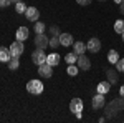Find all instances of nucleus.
Returning <instances> with one entry per match:
<instances>
[{
	"label": "nucleus",
	"mask_w": 124,
	"mask_h": 123,
	"mask_svg": "<svg viewBox=\"0 0 124 123\" xmlns=\"http://www.w3.org/2000/svg\"><path fill=\"white\" fill-rule=\"evenodd\" d=\"M116 70L121 72V73H124V58H119V60H117V63H116Z\"/></svg>",
	"instance_id": "28"
},
{
	"label": "nucleus",
	"mask_w": 124,
	"mask_h": 123,
	"mask_svg": "<svg viewBox=\"0 0 124 123\" xmlns=\"http://www.w3.org/2000/svg\"><path fill=\"white\" fill-rule=\"evenodd\" d=\"M116 3H123V0H114Z\"/></svg>",
	"instance_id": "34"
},
{
	"label": "nucleus",
	"mask_w": 124,
	"mask_h": 123,
	"mask_svg": "<svg viewBox=\"0 0 124 123\" xmlns=\"http://www.w3.org/2000/svg\"><path fill=\"white\" fill-rule=\"evenodd\" d=\"M119 72L117 70H113V68H108L106 70V78H108V82L111 83V85H116L117 83V80H119V75H117Z\"/></svg>",
	"instance_id": "14"
},
{
	"label": "nucleus",
	"mask_w": 124,
	"mask_h": 123,
	"mask_svg": "<svg viewBox=\"0 0 124 123\" xmlns=\"http://www.w3.org/2000/svg\"><path fill=\"white\" fill-rule=\"evenodd\" d=\"M78 72H79V68H78V65H75V63L68 65V68H66V73H68L70 76H76V75H78Z\"/></svg>",
	"instance_id": "22"
},
{
	"label": "nucleus",
	"mask_w": 124,
	"mask_h": 123,
	"mask_svg": "<svg viewBox=\"0 0 124 123\" xmlns=\"http://www.w3.org/2000/svg\"><path fill=\"white\" fill-rule=\"evenodd\" d=\"M123 110H124V96L119 95L117 98L111 100V103H108L104 106V118H113Z\"/></svg>",
	"instance_id": "1"
},
{
	"label": "nucleus",
	"mask_w": 124,
	"mask_h": 123,
	"mask_svg": "<svg viewBox=\"0 0 124 123\" xmlns=\"http://www.w3.org/2000/svg\"><path fill=\"white\" fill-rule=\"evenodd\" d=\"M31 62H33L35 65H41V63H45V62H46V53H45V50H41V48H35L33 53H31Z\"/></svg>",
	"instance_id": "6"
},
{
	"label": "nucleus",
	"mask_w": 124,
	"mask_h": 123,
	"mask_svg": "<svg viewBox=\"0 0 124 123\" xmlns=\"http://www.w3.org/2000/svg\"><path fill=\"white\" fill-rule=\"evenodd\" d=\"M10 3H12L10 0H0V9H7Z\"/></svg>",
	"instance_id": "29"
},
{
	"label": "nucleus",
	"mask_w": 124,
	"mask_h": 123,
	"mask_svg": "<svg viewBox=\"0 0 124 123\" xmlns=\"http://www.w3.org/2000/svg\"><path fill=\"white\" fill-rule=\"evenodd\" d=\"M73 52H75L76 55H83L86 52V45L83 42H75V43H73Z\"/></svg>",
	"instance_id": "18"
},
{
	"label": "nucleus",
	"mask_w": 124,
	"mask_h": 123,
	"mask_svg": "<svg viewBox=\"0 0 124 123\" xmlns=\"http://www.w3.org/2000/svg\"><path fill=\"white\" fill-rule=\"evenodd\" d=\"M8 48H10L12 57H20V55L25 52V45H23V42H18V40H15Z\"/></svg>",
	"instance_id": "7"
},
{
	"label": "nucleus",
	"mask_w": 124,
	"mask_h": 123,
	"mask_svg": "<svg viewBox=\"0 0 124 123\" xmlns=\"http://www.w3.org/2000/svg\"><path fill=\"white\" fill-rule=\"evenodd\" d=\"M65 60H66V63H68V65H71V63H76L78 55L75 53V52H71V53H68L66 57H65Z\"/></svg>",
	"instance_id": "25"
},
{
	"label": "nucleus",
	"mask_w": 124,
	"mask_h": 123,
	"mask_svg": "<svg viewBox=\"0 0 124 123\" xmlns=\"http://www.w3.org/2000/svg\"><path fill=\"white\" fill-rule=\"evenodd\" d=\"M86 50H88V52H91V53H98V52L101 50V40H99V38H96V37L89 38V42L86 43Z\"/></svg>",
	"instance_id": "9"
},
{
	"label": "nucleus",
	"mask_w": 124,
	"mask_h": 123,
	"mask_svg": "<svg viewBox=\"0 0 124 123\" xmlns=\"http://www.w3.org/2000/svg\"><path fill=\"white\" fill-rule=\"evenodd\" d=\"M111 83L106 80V82H101V83H98V86H96V92L98 93H103V95H106V93H109L111 92Z\"/></svg>",
	"instance_id": "15"
},
{
	"label": "nucleus",
	"mask_w": 124,
	"mask_h": 123,
	"mask_svg": "<svg viewBox=\"0 0 124 123\" xmlns=\"http://www.w3.org/2000/svg\"><path fill=\"white\" fill-rule=\"evenodd\" d=\"M33 43H35V47H37V48L45 50V48L50 45V38H48L46 33H37L35 38H33Z\"/></svg>",
	"instance_id": "4"
},
{
	"label": "nucleus",
	"mask_w": 124,
	"mask_h": 123,
	"mask_svg": "<svg viewBox=\"0 0 124 123\" xmlns=\"http://www.w3.org/2000/svg\"><path fill=\"white\" fill-rule=\"evenodd\" d=\"M117 60H119V53H117L116 50H109V53H108V62H109L111 65H116Z\"/></svg>",
	"instance_id": "19"
},
{
	"label": "nucleus",
	"mask_w": 124,
	"mask_h": 123,
	"mask_svg": "<svg viewBox=\"0 0 124 123\" xmlns=\"http://www.w3.org/2000/svg\"><path fill=\"white\" fill-rule=\"evenodd\" d=\"M12 3H18V2H23V0H10Z\"/></svg>",
	"instance_id": "33"
},
{
	"label": "nucleus",
	"mask_w": 124,
	"mask_h": 123,
	"mask_svg": "<svg viewBox=\"0 0 124 123\" xmlns=\"http://www.w3.org/2000/svg\"><path fill=\"white\" fill-rule=\"evenodd\" d=\"M83 108H85V105H83V100L81 98H73L71 102H70V112L76 116L78 120H81V116H83Z\"/></svg>",
	"instance_id": "2"
},
{
	"label": "nucleus",
	"mask_w": 124,
	"mask_h": 123,
	"mask_svg": "<svg viewBox=\"0 0 124 123\" xmlns=\"http://www.w3.org/2000/svg\"><path fill=\"white\" fill-rule=\"evenodd\" d=\"M119 95H121V96H124V85L119 88Z\"/></svg>",
	"instance_id": "32"
},
{
	"label": "nucleus",
	"mask_w": 124,
	"mask_h": 123,
	"mask_svg": "<svg viewBox=\"0 0 124 123\" xmlns=\"http://www.w3.org/2000/svg\"><path fill=\"white\" fill-rule=\"evenodd\" d=\"M7 65H8V70H17L20 66V57H12Z\"/></svg>",
	"instance_id": "21"
},
{
	"label": "nucleus",
	"mask_w": 124,
	"mask_h": 123,
	"mask_svg": "<svg viewBox=\"0 0 124 123\" xmlns=\"http://www.w3.org/2000/svg\"><path fill=\"white\" fill-rule=\"evenodd\" d=\"M23 15H25V19L30 20V22H37V20L40 19V10L35 9V7H28Z\"/></svg>",
	"instance_id": "11"
},
{
	"label": "nucleus",
	"mask_w": 124,
	"mask_h": 123,
	"mask_svg": "<svg viewBox=\"0 0 124 123\" xmlns=\"http://www.w3.org/2000/svg\"><path fill=\"white\" fill-rule=\"evenodd\" d=\"M99 2H104V0H99Z\"/></svg>",
	"instance_id": "36"
},
{
	"label": "nucleus",
	"mask_w": 124,
	"mask_h": 123,
	"mask_svg": "<svg viewBox=\"0 0 124 123\" xmlns=\"http://www.w3.org/2000/svg\"><path fill=\"white\" fill-rule=\"evenodd\" d=\"M45 90V86L41 83V80H30L27 83V92L31 95H41Z\"/></svg>",
	"instance_id": "3"
},
{
	"label": "nucleus",
	"mask_w": 124,
	"mask_h": 123,
	"mask_svg": "<svg viewBox=\"0 0 124 123\" xmlns=\"http://www.w3.org/2000/svg\"><path fill=\"white\" fill-rule=\"evenodd\" d=\"M114 32L119 35L124 32V20H116L114 22Z\"/></svg>",
	"instance_id": "23"
},
{
	"label": "nucleus",
	"mask_w": 124,
	"mask_h": 123,
	"mask_svg": "<svg viewBox=\"0 0 124 123\" xmlns=\"http://www.w3.org/2000/svg\"><path fill=\"white\" fill-rule=\"evenodd\" d=\"M10 58H12L10 48H7V47H0V62H3V63H8Z\"/></svg>",
	"instance_id": "16"
},
{
	"label": "nucleus",
	"mask_w": 124,
	"mask_h": 123,
	"mask_svg": "<svg viewBox=\"0 0 124 123\" xmlns=\"http://www.w3.org/2000/svg\"><path fill=\"white\" fill-rule=\"evenodd\" d=\"M119 12L124 15V0H123V3H119Z\"/></svg>",
	"instance_id": "31"
},
{
	"label": "nucleus",
	"mask_w": 124,
	"mask_h": 123,
	"mask_svg": "<svg viewBox=\"0 0 124 123\" xmlns=\"http://www.w3.org/2000/svg\"><path fill=\"white\" fill-rule=\"evenodd\" d=\"M78 5H83V7H86V5H91V0H76Z\"/></svg>",
	"instance_id": "30"
},
{
	"label": "nucleus",
	"mask_w": 124,
	"mask_h": 123,
	"mask_svg": "<svg viewBox=\"0 0 124 123\" xmlns=\"http://www.w3.org/2000/svg\"><path fill=\"white\" fill-rule=\"evenodd\" d=\"M121 37H123V43H124V32H123V33H121Z\"/></svg>",
	"instance_id": "35"
},
{
	"label": "nucleus",
	"mask_w": 124,
	"mask_h": 123,
	"mask_svg": "<svg viewBox=\"0 0 124 123\" xmlns=\"http://www.w3.org/2000/svg\"><path fill=\"white\" fill-rule=\"evenodd\" d=\"M75 43V40L71 37V33H60V45L61 47H71Z\"/></svg>",
	"instance_id": "13"
},
{
	"label": "nucleus",
	"mask_w": 124,
	"mask_h": 123,
	"mask_svg": "<svg viewBox=\"0 0 124 123\" xmlns=\"http://www.w3.org/2000/svg\"><path fill=\"white\" fill-rule=\"evenodd\" d=\"M48 32H50L51 37H60V28H58V25H51V27L48 28Z\"/></svg>",
	"instance_id": "27"
},
{
	"label": "nucleus",
	"mask_w": 124,
	"mask_h": 123,
	"mask_svg": "<svg viewBox=\"0 0 124 123\" xmlns=\"http://www.w3.org/2000/svg\"><path fill=\"white\" fill-rule=\"evenodd\" d=\"M104 106H106L104 95L96 92V95L91 98V108H93V110H101V108H104Z\"/></svg>",
	"instance_id": "5"
},
{
	"label": "nucleus",
	"mask_w": 124,
	"mask_h": 123,
	"mask_svg": "<svg viewBox=\"0 0 124 123\" xmlns=\"http://www.w3.org/2000/svg\"><path fill=\"white\" fill-rule=\"evenodd\" d=\"M46 63L51 65V66L60 65V55L58 53H50V55H46Z\"/></svg>",
	"instance_id": "17"
},
{
	"label": "nucleus",
	"mask_w": 124,
	"mask_h": 123,
	"mask_svg": "<svg viewBox=\"0 0 124 123\" xmlns=\"http://www.w3.org/2000/svg\"><path fill=\"white\" fill-rule=\"evenodd\" d=\"M27 9H28V7H27L23 2H18V3H15V12H17L18 15H20V13H25V12H27Z\"/></svg>",
	"instance_id": "24"
},
{
	"label": "nucleus",
	"mask_w": 124,
	"mask_h": 123,
	"mask_svg": "<svg viewBox=\"0 0 124 123\" xmlns=\"http://www.w3.org/2000/svg\"><path fill=\"white\" fill-rule=\"evenodd\" d=\"M33 32L35 33H46V27H45V23L43 22H35V27H33Z\"/></svg>",
	"instance_id": "20"
},
{
	"label": "nucleus",
	"mask_w": 124,
	"mask_h": 123,
	"mask_svg": "<svg viewBox=\"0 0 124 123\" xmlns=\"http://www.w3.org/2000/svg\"><path fill=\"white\" fill-rule=\"evenodd\" d=\"M76 65H78V68H79V70H85V72H88V70L91 68V62H89V58H88L85 53H83V55H78Z\"/></svg>",
	"instance_id": "10"
},
{
	"label": "nucleus",
	"mask_w": 124,
	"mask_h": 123,
	"mask_svg": "<svg viewBox=\"0 0 124 123\" xmlns=\"http://www.w3.org/2000/svg\"><path fill=\"white\" fill-rule=\"evenodd\" d=\"M58 45H60V37H51V38H50V45H48L50 48L56 50V48H58Z\"/></svg>",
	"instance_id": "26"
},
{
	"label": "nucleus",
	"mask_w": 124,
	"mask_h": 123,
	"mask_svg": "<svg viewBox=\"0 0 124 123\" xmlns=\"http://www.w3.org/2000/svg\"><path fill=\"white\" fill-rule=\"evenodd\" d=\"M28 37H30V30L27 27H18V30L15 32V38L18 42H25Z\"/></svg>",
	"instance_id": "12"
},
{
	"label": "nucleus",
	"mask_w": 124,
	"mask_h": 123,
	"mask_svg": "<svg viewBox=\"0 0 124 123\" xmlns=\"http://www.w3.org/2000/svg\"><path fill=\"white\" fill-rule=\"evenodd\" d=\"M38 75L41 76V78H51V76H53V66L48 65L46 62L41 63V65H38Z\"/></svg>",
	"instance_id": "8"
}]
</instances>
